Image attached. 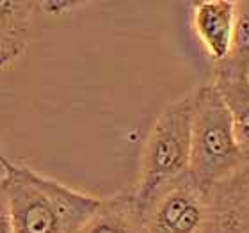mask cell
<instances>
[{"label": "cell", "mask_w": 249, "mask_h": 233, "mask_svg": "<svg viewBox=\"0 0 249 233\" xmlns=\"http://www.w3.org/2000/svg\"><path fill=\"white\" fill-rule=\"evenodd\" d=\"M2 180L13 233H77L100 203L18 162L5 167Z\"/></svg>", "instance_id": "6da1fadb"}, {"label": "cell", "mask_w": 249, "mask_h": 233, "mask_svg": "<svg viewBox=\"0 0 249 233\" xmlns=\"http://www.w3.org/2000/svg\"><path fill=\"white\" fill-rule=\"evenodd\" d=\"M191 166L189 173L201 187H213L244 166L231 118L213 82L191 93Z\"/></svg>", "instance_id": "7a4b0ae2"}, {"label": "cell", "mask_w": 249, "mask_h": 233, "mask_svg": "<svg viewBox=\"0 0 249 233\" xmlns=\"http://www.w3.org/2000/svg\"><path fill=\"white\" fill-rule=\"evenodd\" d=\"M191 94L173 100L159 112L141 150L139 175L132 187L144 210L153 197L189 173L191 166Z\"/></svg>", "instance_id": "3957f363"}, {"label": "cell", "mask_w": 249, "mask_h": 233, "mask_svg": "<svg viewBox=\"0 0 249 233\" xmlns=\"http://www.w3.org/2000/svg\"><path fill=\"white\" fill-rule=\"evenodd\" d=\"M210 221V191L191 173L162 189L144 208L146 233H205Z\"/></svg>", "instance_id": "277c9868"}, {"label": "cell", "mask_w": 249, "mask_h": 233, "mask_svg": "<svg viewBox=\"0 0 249 233\" xmlns=\"http://www.w3.org/2000/svg\"><path fill=\"white\" fill-rule=\"evenodd\" d=\"M237 2L201 0L191 4V29L213 68L228 61L233 48Z\"/></svg>", "instance_id": "5b68a950"}, {"label": "cell", "mask_w": 249, "mask_h": 233, "mask_svg": "<svg viewBox=\"0 0 249 233\" xmlns=\"http://www.w3.org/2000/svg\"><path fill=\"white\" fill-rule=\"evenodd\" d=\"M205 233H249V161L210 191Z\"/></svg>", "instance_id": "8992f818"}, {"label": "cell", "mask_w": 249, "mask_h": 233, "mask_svg": "<svg viewBox=\"0 0 249 233\" xmlns=\"http://www.w3.org/2000/svg\"><path fill=\"white\" fill-rule=\"evenodd\" d=\"M77 233H146L144 210L132 189L100 197L98 207Z\"/></svg>", "instance_id": "52a82bcc"}, {"label": "cell", "mask_w": 249, "mask_h": 233, "mask_svg": "<svg viewBox=\"0 0 249 233\" xmlns=\"http://www.w3.org/2000/svg\"><path fill=\"white\" fill-rule=\"evenodd\" d=\"M36 5L32 0H0V72L11 70L25 54Z\"/></svg>", "instance_id": "ba28073f"}, {"label": "cell", "mask_w": 249, "mask_h": 233, "mask_svg": "<svg viewBox=\"0 0 249 233\" xmlns=\"http://www.w3.org/2000/svg\"><path fill=\"white\" fill-rule=\"evenodd\" d=\"M213 86L226 104L240 151L249 161V75L215 70Z\"/></svg>", "instance_id": "9c48e42d"}, {"label": "cell", "mask_w": 249, "mask_h": 233, "mask_svg": "<svg viewBox=\"0 0 249 233\" xmlns=\"http://www.w3.org/2000/svg\"><path fill=\"white\" fill-rule=\"evenodd\" d=\"M213 70L249 75V0L237 2V20H235L231 55L224 64L215 66Z\"/></svg>", "instance_id": "30bf717a"}, {"label": "cell", "mask_w": 249, "mask_h": 233, "mask_svg": "<svg viewBox=\"0 0 249 233\" xmlns=\"http://www.w3.org/2000/svg\"><path fill=\"white\" fill-rule=\"evenodd\" d=\"M4 173L0 175V233H13V224H11L9 207H7V197L4 191Z\"/></svg>", "instance_id": "8fae6325"}, {"label": "cell", "mask_w": 249, "mask_h": 233, "mask_svg": "<svg viewBox=\"0 0 249 233\" xmlns=\"http://www.w3.org/2000/svg\"><path fill=\"white\" fill-rule=\"evenodd\" d=\"M11 159L7 155H5V151H4V146H2V139H0V166L4 167H9V164H11Z\"/></svg>", "instance_id": "7c38bea8"}, {"label": "cell", "mask_w": 249, "mask_h": 233, "mask_svg": "<svg viewBox=\"0 0 249 233\" xmlns=\"http://www.w3.org/2000/svg\"><path fill=\"white\" fill-rule=\"evenodd\" d=\"M2 173H4V167H2V166H0V175H2Z\"/></svg>", "instance_id": "4fadbf2b"}]
</instances>
